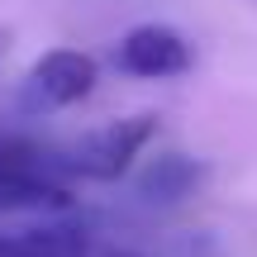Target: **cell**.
Here are the masks:
<instances>
[{"mask_svg": "<svg viewBox=\"0 0 257 257\" xmlns=\"http://www.w3.org/2000/svg\"><path fill=\"white\" fill-rule=\"evenodd\" d=\"M62 176L67 167L57 148L15 134V128H0V210H38V214L67 210L72 195H67Z\"/></svg>", "mask_w": 257, "mask_h": 257, "instance_id": "cell-1", "label": "cell"}, {"mask_svg": "<svg viewBox=\"0 0 257 257\" xmlns=\"http://www.w3.org/2000/svg\"><path fill=\"white\" fill-rule=\"evenodd\" d=\"M0 257H91V243L76 229H24V233H0Z\"/></svg>", "mask_w": 257, "mask_h": 257, "instance_id": "cell-5", "label": "cell"}, {"mask_svg": "<svg viewBox=\"0 0 257 257\" xmlns=\"http://www.w3.org/2000/svg\"><path fill=\"white\" fill-rule=\"evenodd\" d=\"M157 134L153 114H134V119H114L105 128H91L86 138H76L62 153L67 176H86V181H119L128 167L138 162L148 143Z\"/></svg>", "mask_w": 257, "mask_h": 257, "instance_id": "cell-2", "label": "cell"}, {"mask_svg": "<svg viewBox=\"0 0 257 257\" xmlns=\"http://www.w3.org/2000/svg\"><path fill=\"white\" fill-rule=\"evenodd\" d=\"M195 181H200V167H195L191 157H181V153H167L143 172L138 186H143L148 200H181V195L195 191Z\"/></svg>", "mask_w": 257, "mask_h": 257, "instance_id": "cell-6", "label": "cell"}, {"mask_svg": "<svg viewBox=\"0 0 257 257\" xmlns=\"http://www.w3.org/2000/svg\"><path fill=\"white\" fill-rule=\"evenodd\" d=\"M191 43L167 24H138L114 43V67L143 81H167V76H186L191 72Z\"/></svg>", "mask_w": 257, "mask_h": 257, "instance_id": "cell-4", "label": "cell"}, {"mask_svg": "<svg viewBox=\"0 0 257 257\" xmlns=\"http://www.w3.org/2000/svg\"><path fill=\"white\" fill-rule=\"evenodd\" d=\"M100 81V67L91 53H76V48H53L29 67L24 86H19V110L24 114H53L67 105L86 100Z\"/></svg>", "mask_w": 257, "mask_h": 257, "instance_id": "cell-3", "label": "cell"}]
</instances>
